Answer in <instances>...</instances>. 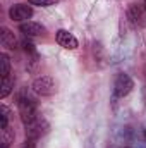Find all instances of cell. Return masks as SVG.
<instances>
[{
    "label": "cell",
    "mask_w": 146,
    "mask_h": 148,
    "mask_svg": "<svg viewBox=\"0 0 146 148\" xmlns=\"http://www.w3.org/2000/svg\"><path fill=\"white\" fill-rule=\"evenodd\" d=\"M17 110H19V119H21V122H23L24 127L28 124H31L33 121H36L38 117L41 115L40 110H38L36 98L31 97L28 91H23L17 97Z\"/></svg>",
    "instance_id": "1"
},
{
    "label": "cell",
    "mask_w": 146,
    "mask_h": 148,
    "mask_svg": "<svg viewBox=\"0 0 146 148\" xmlns=\"http://www.w3.org/2000/svg\"><path fill=\"white\" fill-rule=\"evenodd\" d=\"M38 141L36 140H31V138H26L24 143H23V148H36Z\"/></svg>",
    "instance_id": "15"
},
{
    "label": "cell",
    "mask_w": 146,
    "mask_h": 148,
    "mask_svg": "<svg viewBox=\"0 0 146 148\" xmlns=\"http://www.w3.org/2000/svg\"><path fill=\"white\" fill-rule=\"evenodd\" d=\"M143 100H145V103H146V84H145V88H143Z\"/></svg>",
    "instance_id": "16"
},
{
    "label": "cell",
    "mask_w": 146,
    "mask_h": 148,
    "mask_svg": "<svg viewBox=\"0 0 146 148\" xmlns=\"http://www.w3.org/2000/svg\"><path fill=\"white\" fill-rule=\"evenodd\" d=\"M0 129H5V127H9V121H10V109L7 107V105H3L2 103V107H0Z\"/></svg>",
    "instance_id": "13"
},
{
    "label": "cell",
    "mask_w": 146,
    "mask_h": 148,
    "mask_svg": "<svg viewBox=\"0 0 146 148\" xmlns=\"http://www.w3.org/2000/svg\"><path fill=\"white\" fill-rule=\"evenodd\" d=\"M127 17L136 28H145L146 26V7L145 3H132L127 10Z\"/></svg>",
    "instance_id": "5"
},
{
    "label": "cell",
    "mask_w": 146,
    "mask_h": 148,
    "mask_svg": "<svg viewBox=\"0 0 146 148\" xmlns=\"http://www.w3.org/2000/svg\"><path fill=\"white\" fill-rule=\"evenodd\" d=\"M9 17L16 23H26L33 17V7L28 3H14L9 9Z\"/></svg>",
    "instance_id": "4"
},
{
    "label": "cell",
    "mask_w": 146,
    "mask_h": 148,
    "mask_svg": "<svg viewBox=\"0 0 146 148\" xmlns=\"http://www.w3.org/2000/svg\"><path fill=\"white\" fill-rule=\"evenodd\" d=\"M0 138H2V148H9L10 143H14V138H16L14 129H10V127L2 129L0 131Z\"/></svg>",
    "instance_id": "11"
},
{
    "label": "cell",
    "mask_w": 146,
    "mask_h": 148,
    "mask_svg": "<svg viewBox=\"0 0 146 148\" xmlns=\"http://www.w3.org/2000/svg\"><path fill=\"white\" fill-rule=\"evenodd\" d=\"M19 31L28 38H41L46 35V28L43 24H40L36 21H26V23H21L19 26Z\"/></svg>",
    "instance_id": "7"
},
{
    "label": "cell",
    "mask_w": 146,
    "mask_h": 148,
    "mask_svg": "<svg viewBox=\"0 0 146 148\" xmlns=\"http://www.w3.org/2000/svg\"><path fill=\"white\" fill-rule=\"evenodd\" d=\"M134 88V79L126 73H119L113 79V100H119V98H124L127 97Z\"/></svg>",
    "instance_id": "2"
},
{
    "label": "cell",
    "mask_w": 146,
    "mask_h": 148,
    "mask_svg": "<svg viewBox=\"0 0 146 148\" xmlns=\"http://www.w3.org/2000/svg\"><path fill=\"white\" fill-rule=\"evenodd\" d=\"M14 90V77L7 76V77H2V88H0V98L5 100Z\"/></svg>",
    "instance_id": "10"
},
{
    "label": "cell",
    "mask_w": 146,
    "mask_h": 148,
    "mask_svg": "<svg viewBox=\"0 0 146 148\" xmlns=\"http://www.w3.org/2000/svg\"><path fill=\"white\" fill-rule=\"evenodd\" d=\"M31 90L40 97H52L57 91V86L52 76H38L31 84Z\"/></svg>",
    "instance_id": "3"
},
{
    "label": "cell",
    "mask_w": 146,
    "mask_h": 148,
    "mask_svg": "<svg viewBox=\"0 0 146 148\" xmlns=\"http://www.w3.org/2000/svg\"><path fill=\"white\" fill-rule=\"evenodd\" d=\"M108 148H119V147H108Z\"/></svg>",
    "instance_id": "18"
},
{
    "label": "cell",
    "mask_w": 146,
    "mask_h": 148,
    "mask_svg": "<svg viewBox=\"0 0 146 148\" xmlns=\"http://www.w3.org/2000/svg\"><path fill=\"white\" fill-rule=\"evenodd\" d=\"M10 57L3 52V53H0V74H2V77H7V76H10Z\"/></svg>",
    "instance_id": "12"
},
{
    "label": "cell",
    "mask_w": 146,
    "mask_h": 148,
    "mask_svg": "<svg viewBox=\"0 0 146 148\" xmlns=\"http://www.w3.org/2000/svg\"><path fill=\"white\" fill-rule=\"evenodd\" d=\"M143 3H145V7H146V0H143Z\"/></svg>",
    "instance_id": "17"
},
{
    "label": "cell",
    "mask_w": 146,
    "mask_h": 148,
    "mask_svg": "<svg viewBox=\"0 0 146 148\" xmlns=\"http://www.w3.org/2000/svg\"><path fill=\"white\" fill-rule=\"evenodd\" d=\"M0 43H2V47H3V48L12 50V48L17 45V40H16L14 33H12L10 29L2 28V29H0Z\"/></svg>",
    "instance_id": "9"
},
{
    "label": "cell",
    "mask_w": 146,
    "mask_h": 148,
    "mask_svg": "<svg viewBox=\"0 0 146 148\" xmlns=\"http://www.w3.org/2000/svg\"><path fill=\"white\" fill-rule=\"evenodd\" d=\"M29 5H36V7H53L57 3H60V0H28Z\"/></svg>",
    "instance_id": "14"
},
{
    "label": "cell",
    "mask_w": 146,
    "mask_h": 148,
    "mask_svg": "<svg viewBox=\"0 0 146 148\" xmlns=\"http://www.w3.org/2000/svg\"><path fill=\"white\" fill-rule=\"evenodd\" d=\"M55 40H57V43H59L62 48H65V50H76V48L79 47L77 38L74 36L72 33H69L67 29H57Z\"/></svg>",
    "instance_id": "8"
},
{
    "label": "cell",
    "mask_w": 146,
    "mask_h": 148,
    "mask_svg": "<svg viewBox=\"0 0 146 148\" xmlns=\"http://www.w3.org/2000/svg\"><path fill=\"white\" fill-rule=\"evenodd\" d=\"M46 129H48V122L40 115L36 121H33L31 124H28L26 127H24V131H26V138H31V140H40L45 133H46Z\"/></svg>",
    "instance_id": "6"
}]
</instances>
